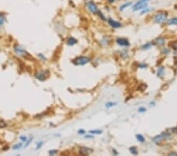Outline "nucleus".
Returning <instances> with one entry per match:
<instances>
[{
  "label": "nucleus",
  "mask_w": 177,
  "mask_h": 156,
  "mask_svg": "<svg viewBox=\"0 0 177 156\" xmlns=\"http://www.w3.org/2000/svg\"><path fill=\"white\" fill-rule=\"evenodd\" d=\"M32 140H33V137H31L29 139H27V141H26V144H25V147H27L30 144H31V142H32Z\"/></svg>",
  "instance_id": "26"
},
{
  "label": "nucleus",
  "mask_w": 177,
  "mask_h": 156,
  "mask_svg": "<svg viewBox=\"0 0 177 156\" xmlns=\"http://www.w3.org/2000/svg\"><path fill=\"white\" fill-rule=\"evenodd\" d=\"M146 111V108L145 107H140L139 109H138V112H140V113H143Z\"/></svg>",
  "instance_id": "31"
},
{
  "label": "nucleus",
  "mask_w": 177,
  "mask_h": 156,
  "mask_svg": "<svg viewBox=\"0 0 177 156\" xmlns=\"http://www.w3.org/2000/svg\"><path fill=\"white\" fill-rule=\"evenodd\" d=\"M58 153V151L57 150H51L49 151V154L50 155H55Z\"/></svg>",
  "instance_id": "28"
},
{
  "label": "nucleus",
  "mask_w": 177,
  "mask_h": 156,
  "mask_svg": "<svg viewBox=\"0 0 177 156\" xmlns=\"http://www.w3.org/2000/svg\"><path fill=\"white\" fill-rule=\"evenodd\" d=\"M132 4H133V2H132V1H129V2H127V3H125L124 4H122L120 6V11H124L126 8H128V7L130 6H132Z\"/></svg>",
  "instance_id": "11"
},
{
  "label": "nucleus",
  "mask_w": 177,
  "mask_h": 156,
  "mask_svg": "<svg viewBox=\"0 0 177 156\" xmlns=\"http://www.w3.org/2000/svg\"><path fill=\"white\" fill-rule=\"evenodd\" d=\"M129 151H130L131 153H132V154H134V155L138 154V150H137V148L135 147H131L129 148Z\"/></svg>",
  "instance_id": "15"
},
{
  "label": "nucleus",
  "mask_w": 177,
  "mask_h": 156,
  "mask_svg": "<svg viewBox=\"0 0 177 156\" xmlns=\"http://www.w3.org/2000/svg\"><path fill=\"white\" fill-rule=\"evenodd\" d=\"M165 39L164 38H158V39H157V44H158V45H164L165 44Z\"/></svg>",
  "instance_id": "19"
},
{
  "label": "nucleus",
  "mask_w": 177,
  "mask_h": 156,
  "mask_svg": "<svg viewBox=\"0 0 177 156\" xmlns=\"http://www.w3.org/2000/svg\"><path fill=\"white\" fill-rule=\"evenodd\" d=\"M43 145V142H39V143H38V144H37V146H36V150L40 149V148Z\"/></svg>",
  "instance_id": "30"
},
{
  "label": "nucleus",
  "mask_w": 177,
  "mask_h": 156,
  "mask_svg": "<svg viewBox=\"0 0 177 156\" xmlns=\"http://www.w3.org/2000/svg\"><path fill=\"white\" fill-rule=\"evenodd\" d=\"M152 10H153V8H147V7H146L145 9H143V10L142 11V13H141V14H144V13H148V12H150V11H152Z\"/></svg>",
  "instance_id": "24"
},
{
  "label": "nucleus",
  "mask_w": 177,
  "mask_h": 156,
  "mask_svg": "<svg viewBox=\"0 0 177 156\" xmlns=\"http://www.w3.org/2000/svg\"><path fill=\"white\" fill-rule=\"evenodd\" d=\"M92 152H93V150L91 149V148H88V147H81L80 150V154H82V155H88L90 154H91Z\"/></svg>",
  "instance_id": "8"
},
{
  "label": "nucleus",
  "mask_w": 177,
  "mask_h": 156,
  "mask_svg": "<svg viewBox=\"0 0 177 156\" xmlns=\"http://www.w3.org/2000/svg\"><path fill=\"white\" fill-rule=\"evenodd\" d=\"M138 66L139 68H146V67H147V64H144V63L143 64H139Z\"/></svg>",
  "instance_id": "34"
},
{
  "label": "nucleus",
  "mask_w": 177,
  "mask_h": 156,
  "mask_svg": "<svg viewBox=\"0 0 177 156\" xmlns=\"http://www.w3.org/2000/svg\"><path fill=\"white\" fill-rule=\"evenodd\" d=\"M91 61V58L86 56H80L73 60V64L76 66H83Z\"/></svg>",
  "instance_id": "3"
},
{
  "label": "nucleus",
  "mask_w": 177,
  "mask_h": 156,
  "mask_svg": "<svg viewBox=\"0 0 177 156\" xmlns=\"http://www.w3.org/2000/svg\"><path fill=\"white\" fill-rule=\"evenodd\" d=\"M153 45V43H146L145 45H143V46H142V48L143 49V50H147V49H149V48H151V46Z\"/></svg>",
  "instance_id": "17"
},
{
  "label": "nucleus",
  "mask_w": 177,
  "mask_h": 156,
  "mask_svg": "<svg viewBox=\"0 0 177 156\" xmlns=\"http://www.w3.org/2000/svg\"><path fill=\"white\" fill-rule=\"evenodd\" d=\"M148 4L147 3H143V4H138L137 6H132V10L133 11H138V10H143L145 9L146 7H147Z\"/></svg>",
  "instance_id": "9"
},
{
  "label": "nucleus",
  "mask_w": 177,
  "mask_h": 156,
  "mask_svg": "<svg viewBox=\"0 0 177 156\" xmlns=\"http://www.w3.org/2000/svg\"><path fill=\"white\" fill-rule=\"evenodd\" d=\"M5 126H6V123L1 120V121H0V128H3Z\"/></svg>",
  "instance_id": "29"
},
{
  "label": "nucleus",
  "mask_w": 177,
  "mask_h": 156,
  "mask_svg": "<svg viewBox=\"0 0 177 156\" xmlns=\"http://www.w3.org/2000/svg\"><path fill=\"white\" fill-rule=\"evenodd\" d=\"M107 22H108V24L113 28H119L122 26V25L120 24V22L115 21L112 18H109L108 20H107Z\"/></svg>",
  "instance_id": "6"
},
{
  "label": "nucleus",
  "mask_w": 177,
  "mask_h": 156,
  "mask_svg": "<svg viewBox=\"0 0 177 156\" xmlns=\"http://www.w3.org/2000/svg\"><path fill=\"white\" fill-rule=\"evenodd\" d=\"M136 139L139 141L140 143H144L145 142V138L143 136V135L141 134H137L136 135Z\"/></svg>",
  "instance_id": "16"
},
{
  "label": "nucleus",
  "mask_w": 177,
  "mask_h": 156,
  "mask_svg": "<svg viewBox=\"0 0 177 156\" xmlns=\"http://www.w3.org/2000/svg\"><path fill=\"white\" fill-rule=\"evenodd\" d=\"M78 133L79 134H84V133H85V131H84L83 129H80L78 131Z\"/></svg>",
  "instance_id": "35"
},
{
  "label": "nucleus",
  "mask_w": 177,
  "mask_h": 156,
  "mask_svg": "<svg viewBox=\"0 0 177 156\" xmlns=\"http://www.w3.org/2000/svg\"><path fill=\"white\" fill-rule=\"evenodd\" d=\"M5 21H6L5 15L3 13H0V26L4 24Z\"/></svg>",
  "instance_id": "18"
},
{
  "label": "nucleus",
  "mask_w": 177,
  "mask_h": 156,
  "mask_svg": "<svg viewBox=\"0 0 177 156\" xmlns=\"http://www.w3.org/2000/svg\"><path fill=\"white\" fill-rule=\"evenodd\" d=\"M172 48H173V49H175V50H176L177 49V42H174L172 45H171Z\"/></svg>",
  "instance_id": "33"
},
{
  "label": "nucleus",
  "mask_w": 177,
  "mask_h": 156,
  "mask_svg": "<svg viewBox=\"0 0 177 156\" xmlns=\"http://www.w3.org/2000/svg\"><path fill=\"white\" fill-rule=\"evenodd\" d=\"M148 1H150V0H138V1L135 3V4H134L132 6H137V5H138V4H143V3H147Z\"/></svg>",
  "instance_id": "21"
},
{
  "label": "nucleus",
  "mask_w": 177,
  "mask_h": 156,
  "mask_svg": "<svg viewBox=\"0 0 177 156\" xmlns=\"http://www.w3.org/2000/svg\"><path fill=\"white\" fill-rule=\"evenodd\" d=\"M20 139L21 140L22 142H26L27 139H28V138H27L26 136H20Z\"/></svg>",
  "instance_id": "27"
},
{
  "label": "nucleus",
  "mask_w": 177,
  "mask_h": 156,
  "mask_svg": "<svg viewBox=\"0 0 177 156\" xmlns=\"http://www.w3.org/2000/svg\"><path fill=\"white\" fill-rule=\"evenodd\" d=\"M94 136H86L85 138H93Z\"/></svg>",
  "instance_id": "39"
},
{
  "label": "nucleus",
  "mask_w": 177,
  "mask_h": 156,
  "mask_svg": "<svg viewBox=\"0 0 177 156\" xmlns=\"http://www.w3.org/2000/svg\"><path fill=\"white\" fill-rule=\"evenodd\" d=\"M168 136H170V135L166 133V132H165V133H162V134H161V135H158L157 136H155L154 138L153 139V141H159V140L161 139H165Z\"/></svg>",
  "instance_id": "10"
},
{
  "label": "nucleus",
  "mask_w": 177,
  "mask_h": 156,
  "mask_svg": "<svg viewBox=\"0 0 177 156\" xmlns=\"http://www.w3.org/2000/svg\"><path fill=\"white\" fill-rule=\"evenodd\" d=\"M36 78L38 79L39 81H45L49 76V72L47 70H38V71L36 73Z\"/></svg>",
  "instance_id": "4"
},
{
  "label": "nucleus",
  "mask_w": 177,
  "mask_h": 156,
  "mask_svg": "<svg viewBox=\"0 0 177 156\" xmlns=\"http://www.w3.org/2000/svg\"><path fill=\"white\" fill-rule=\"evenodd\" d=\"M86 6L91 13H92L93 14H98L99 10L98 8L97 5L95 4V3H94L93 1H87L86 3Z\"/></svg>",
  "instance_id": "5"
},
{
  "label": "nucleus",
  "mask_w": 177,
  "mask_h": 156,
  "mask_svg": "<svg viewBox=\"0 0 177 156\" xmlns=\"http://www.w3.org/2000/svg\"><path fill=\"white\" fill-rule=\"evenodd\" d=\"M39 57L40 58H42L43 60H46V58L43 55V54H39Z\"/></svg>",
  "instance_id": "36"
},
{
  "label": "nucleus",
  "mask_w": 177,
  "mask_h": 156,
  "mask_svg": "<svg viewBox=\"0 0 177 156\" xmlns=\"http://www.w3.org/2000/svg\"><path fill=\"white\" fill-rule=\"evenodd\" d=\"M163 52H164V54H168L169 52H170V50L168 49V48H164V49H163Z\"/></svg>",
  "instance_id": "32"
},
{
  "label": "nucleus",
  "mask_w": 177,
  "mask_h": 156,
  "mask_svg": "<svg viewBox=\"0 0 177 156\" xmlns=\"http://www.w3.org/2000/svg\"><path fill=\"white\" fill-rule=\"evenodd\" d=\"M76 43H77V40H76L73 37H69L67 40V44L68 46H73Z\"/></svg>",
  "instance_id": "12"
},
{
  "label": "nucleus",
  "mask_w": 177,
  "mask_h": 156,
  "mask_svg": "<svg viewBox=\"0 0 177 156\" xmlns=\"http://www.w3.org/2000/svg\"><path fill=\"white\" fill-rule=\"evenodd\" d=\"M98 16L100 17V18H102L103 21H106V18H105V16H104V15L102 14V13L101 12V11H98Z\"/></svg>",
  "instance_id": "25"
},
{
  "label": "nucleus",
  "mask_w": 177,
  "mask_h": 156,
  "mask_svg": "<svg viewBox=\"0 0 177 156\" xmlns=\"http://www.w3.org/2000/svg\"><path fill=\"white\" fill-rule=\"evenodd\" d=\"M167 24L168 25H177V17L172 18H170L169 20H168Z\"/></svg>",
  "instance_id": "13"
},
{
  "label": "nucleus",
  "mask_w": 177,
  "mask_h": 156,
  "mask_svg": "<svg viewBox=\"0 0 177 156\" xmlns=\"http://www.w3.org/2000/svg\"><path fill=\"white\" fill-rule=\"evenodd\" d=\"M22 143H19V144H15L14 146H13V150H18L20 149V148L22 147Z\"/></svg>",
  "instance_id": "22"
},
{
  "label": "nucleus",
  "mask_w": 177,
  "mask_h": 156,
  "mask_svg": "<svg viewBox=\"0 0 177 156\" xmlns=\"http://www.w3.org/2000/svg\"><path fill=\"white\" fill-rule=\"evenodd\" d=\"M90 133L91 134H97V135H99L102 133V130H99V129H96V130H91L90 131Z\"/></svg>",
  "instance_id": "20"
},
{
  "label": "nucleus",
  "mask_w": 177,
  "mask_h": 156,
  "mask_svg": "<svg viewBox=\"0 0 177 156\" xmlns=\"http://www.w3.org/2000/svg\"><path fill=\"white\" fill-rule=\"evenodd\" d=\"M168 18V13L165 11L159 12L153 17V22L157 23V24H162L164 23Z\"/></svg>",
  "instance_id": "2"
},
{
  "label": "nucleus",
  "mask_w": 177,
  "mask_h": 156,
  "mask_svg": "<svg viewBox=\"0 0 177 156\" xmlns=\"http://www.w3.org/2000/svg\"><path fill=\"white\" fill-rule=\"evenodd\" d=\"M113 153H114V154H118V153H117V151H115V150H114V149H113Z\"/></svg>",
  "instance_id": "40"
},
{
  "label": "nucleus",
  "mask_w": 177,
  "mask_h": 156,
  "mask_svg": "<svg viewBox=\"0 0 177 156\" xmlns=\"http://www.w3.org/2000/svg\"><path fill=\"white\" fill-rule=\"evenodd\" d=\"M117 43L121 46H128L130 45L128 40H127V39H125V38H118L117 40H116Z\"/></svg>",
  "instance_id": "7"
},
{
  "label": "nucleus",
  "mask_w": 177,
  "mask_h": 156,
  "mask_svg": "<svg viewBox=\"0 0 177 156\" xmlns=\"http://www.w3.org/2000/svg\"><path fill=\"white\" fill-rule=\"evenodd\" d=\"M116 104H117L116 103H113V102H109V103H107L105 104V106H106L107 108H110V107H112V106H115V105H116Z\"/></svg>",
  "instance_id": "23"
},
{
  "label": "nucleus",
  "mask_w": 177,
  "mask_h": 156,
  "mask_svg": "<svg viewBox=\"0 0 177 156\" xmlns=\"http://www.w3.org/2000/svg\"><path fill=\"white\" fill-rule=\"evenodd\" d=\"M169 155H177V153L172 152V153H169Z\"/></svg>",
  "instance_id": "38"
},
{
  "label": "nucleus",
  "mask_w": 177,
  "mask_h": 156,
  "mask_svg": "<svg viewBox=\"0 0 177 156\" xmlns=\"http://www.w3.org/2000/svg\"><path fill=\"white\" fill-rule=\"evenodd\" d=\"M164 70H165V68L164 67H160L158 69H157V76L161 77V76L164 75Z\"/></svg>",
  "instance_id": "14"
},
{
  "label": "nucleus",
  "mask_w": 177,
  "mask_h": 156,
  "mask_svg": "<svg viewBox=\"0 0 177 156\" xmlns=\"http://www.w3.org/2000/svg\"><path fill=\"white\" fill-rule=\"evenodd\" d=\"M14 51L17 54V55H18L19 57L24 58L26 59H32V56H31L30 54L22 48V46H21L18 44L14 46Z\"/></svg>",
  "instance_id": "1"
},
{
  "label": "nucleus",
  "mask_w": 177,
  "mask_h": 156,
  "mask_svg": "<svg viewBox=\"0 0 177 156\" xmlns=\"http://www.w3.org/2000/svg\"><path fill=\"white\" fill-rule=\"evenodd\" d=\"M107 1H108V3H110V4H111V3H113L115 2V0H107Z\"/></svg>",
  "instance_id": "37"
}]
</instances>
